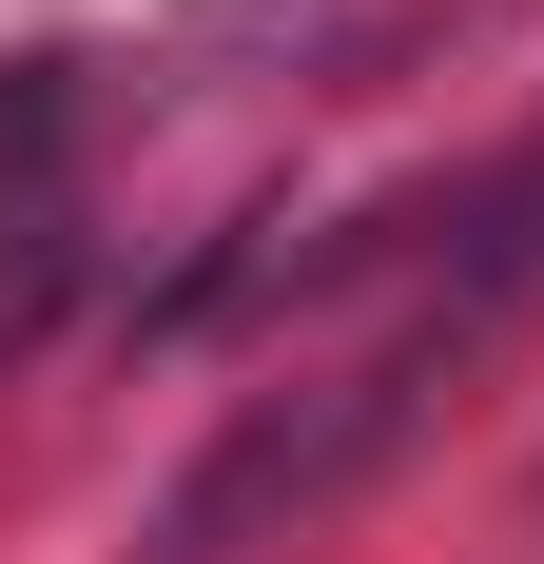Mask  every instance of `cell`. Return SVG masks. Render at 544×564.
<instances>
[{
  "label": "cell",
  "mask_w": 544,
  "mask_h": 564,
  "mask_svg": "<svg viewBox=\"0 0 544 564\" xmlns=\"http://www.w3.org/2000/svg\"><path fill=\"white\" fill-rule=\"evenodd\" d=\"M98 273V195H78V78L0 58V350H40Z\"/></svg>",
  "instance_id": "cell-1"
}]
</instances>
